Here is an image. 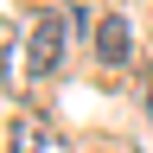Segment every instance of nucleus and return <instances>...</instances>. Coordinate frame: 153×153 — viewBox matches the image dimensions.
I'll list each match as a JSON object with an SVG mask.
<instances>
[{"mask_svg":"<svg viewBox=\"0 0 153 153\" xmlns=\"http://www.w3.org/2000/svg\"><path fill=\"white\" fill-rule=\"evenodd\" d=\"M147 115H153V76H147Z\"/></svg>","mask_w":153,"mask_h":153,"instance_id":"obj_4","label":"nucleus"},{"mask_svg":"<svg viewBox=\"0 0 153 153\" xmlns=\"http://www.w3.org/2000/svg\"><path fill=\"white\" fill-rule=\"evenodd\" d=\"M57 57H64V19H38L26 45V76H51Z\"/></svg>","mask_w":153,"mask_h":153,"instance_id":"obj_1","label":"nucleus"},{"mask_svg":"<svg viewBox=\"0 0 153 153\" xmlns=\"http://www.w3.org/2000/svg\"><path fill=\"white\" fill-rule=\"evenodd\" d=\"M13 140H19V153H70L57 134H45V128H26V121L13 128Z\"/></svg>","mask_w":153,"mask_h":153,"instance_id":"obj_3","label":"nucleus"},{"mask_svg":"<svg viewBox=\"0 0 153 153\" xmlns=\"http://www.w3.org/2000/svg\"><path fill=\"white\" fill-rule=\"evenodd\" d=\"M128 51H134L128 19H121V13H102V26H96V57H102L108 70H121V64H128Z\"/></svg>","mask_w":153,"mask_h":153,"instance_id":"obj_2","label":"nucleus"}]
</instances>
